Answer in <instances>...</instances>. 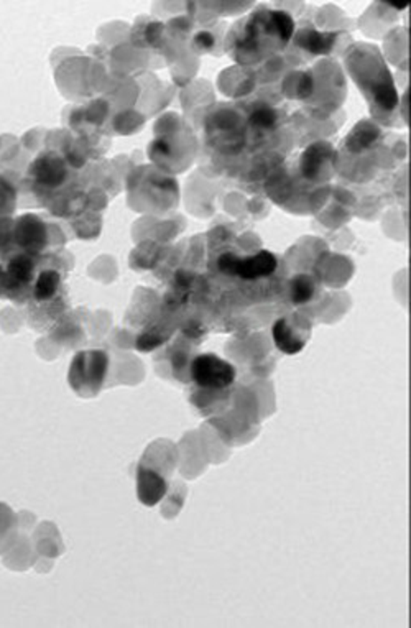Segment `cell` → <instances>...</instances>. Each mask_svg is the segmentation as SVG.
I'll return each mask as SVG.
<instances>
[{
  "label": "cell",
  "instance_id": "cell-9",
  "mask_svg": "<svg viewBox=\"0 0 411 628\" xmlns=\"http://www.w3.org/2000/svg\"><path fill=\"white\" fill-rule=\"evenodd\" d=\"M334 156L333 147L326 142H318L306 148L301 156V175L306 179H316L320 177L322 168Z\"/></svg>",
  "mask_w": 411,
  "mask_h": 628
},
{
  "label": "cell",
  "instance_id": "cell-13",
  "mask_svg": "<svg viewBox=\"0 0 411 628\" xmlns=\"http://www.w3.org/2000/svg\"><path fill=\"white\" fill-rule=\"evenodd\" d=\"M15 208V189L0 177V216H9Z\"/></svg>",
  "mask_w": 411,
  "mask_h": 628
},
{
  "label": "cell",
  "instance_id": "cell-3",
  "mask_svg": "<svg viewBox=\"0 0 411 628\" xmlns=\"http://www.w3.org/2000/svg\"><path fill=\"white\" fill-rule=\"evenodd\" d=\"M191 380L201 388L224 390L233 386L235 369L216 354H202L191 362Z\"/></svg>",
  "mask_w": 411,
  "mask_h": 628
},
{
  "label": "cell",
  "instance_id": "cell-8",
  "mask_svg": "<svg viewBox=\"0 0 411 628\" xmlns=\"http://www.w3.org/2000/svg\"><path fill=\"white\" fill-rule=\"evenodd\" d=\"M59 288H61V272L55 266H45L36 272L30 291L36 303H48L58 297Z\"/></svg>",
  "mask_w": 411,
  "mask_h": 628
},
{
  "label": "cell",
  "instance_id": "cell-5",
  "mask_svg": "<svg viewBox=\"0 0 411 628\" xmlns=\"http://www.w3.org/2000/svg\"><path fill=\"white\" fill-rule=\"evenodd\" d=\"M30 175L36 187L42 189H58L67 183L69 175L67 158L55 152L40 155L30 166Z\"/></svg>",
  "mask_w": 411,
  "mask_h": 628
},
{
  "label": "cell",
  "instance_id": "cell-12",
  "mask_svg": "<svg viewBox=\"0 0 411 628\" xmlns=\"http://www.w3.org/2000/svg\"><path fill=\"white\" fill-rule=\"evenodd\" d=\"M278 114L273 107H270L267 104H260L254 107L249 114V123L254 129L260 131H270L277 125Z\"/></svg>",
  "mask_w": 411,
  "mask_h": 628
},
{
  "label": "cell",
  "instance_id": "cell-11",
  "mask_svg": "<svg viewBox=\"0 0 411 628\" xmlns=\"http://www.w3.org/2000/svg\"><path fill=\"white\" fill-rule=\"evenodd\" d=\"M334 42H336V35L320 34V32H312V30L304 32L300 36L301 46L310 50L312 53H316V55L328 53L333 48Z\"/></svg>",
  "mask_w": 411,
  "mask_h": 628
},
{
  "label": "cell",
  "instance_id": "cell-14",
  "mask_svg": "<svg viewBox=\"0 0 411 628\" xmlns=\"http://www.w3.org/2000/svg\"><path fill=\"white\" fill-rule=\"evenodd\" d=\"M196 44L200 46L201 50H211L214 46V36L208 32H201L196 35Z\"/></svg>",
  "mask_w": 411,
  "mask_h": 628
},
{
  "label": "cell",
  "instance_id": "cell-1",
  "mask_svg": "<svg viewBox=\"0 0 411 628\" xmlns=\"http://www.w3.org/2000/svg\"><path fill=\"white\" fill-rule=\"evenodd\" d=\"M107 354L100 351L79 354L69 370V386L79 395H96L107 374Z\"/></svg>",
  "mask_w": 411,
  "mask_h": 628
},
{
  "label": "cell",
  "instance_id": "cell-6",
  "mask_svg": "<svg viewBox=\"0 0 411 628\" xmlns=\"http://www.w3.org/2000/svg\"><path fill=\"white\" fill-rule=\"evenodd\" d=\"M303 330H312L308 321L301 320V318H281V320L273 322L272 328V336L273 342L281 353L298 354L304 349L306 342L310 339V332H304Z\"/></svg>",
  "mask_w": 411,
  "mask_h": 628
},
{
  "label": "cell",
  "instance_id": "cell-4",
  "mask_svg": "<svg viewBox=\"0 0 411 628\" xmlns=\"http://www.w3.org/2000/svg\"><path fill=\"white\" fill-rule=\"evenodd\" d=\"M9 235L12 242L27 254H40L48 242V229L45 224L36 216H22L20 219L12 222L9 227Z\"/></svg>",
  "mask_w": 411,
  "mask_h": 628
},
{
  "label": "cell",
  "instance_id": "cell-7",
  "mask_svg": "<svg viewBox=\"0 0 411 628\" xmlns=\"http://www.w3.org/2000/svg\"><path fill=\"white\" fill-rule=\"evenodd\" d=\"M167 494V482L162 475L146 469L144 464L138 467V498L140 502L152 507L158 504Z\"/></svg>",
  "mask_w": 411,
  "mask_h": 628
},
{
  "label": "cell",
  "instance_id": "cell-10",
  "mask_svg": "<svg viewBox=\"0 0 411 628\" xmlns=\"http://www.w3.org/2000/svg\"><path fill=\"white\" fill-rule=\"evenodd\" d=\"M316 293V280L312 275H296L289 282V298L295 305H306Z\"/></svg>",
  "mask_w": 411,
  "mask_h": 628
},
{
  "label": "cell",
  "instance_id": "cell-2",
  "mask_svg": "<svg viewBox=\"0 0 411 628\" xmlns=\"http://www.w3.org/2000/svg\"><path fill=\"white\" fill-rule=\"evenodd\" d=\"M278 260L268 250H260L254 255H235L225 252L217 258L219 272L227 276H237L247 282L267 278L277 270Z\"/></svg>",
  "mask_w": 411,
  "mask_h": 628
}]
</instances>
